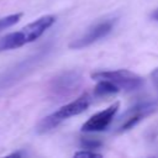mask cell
I'll use <instances>...</instances> for the list:
<instances>
[{"instance_id":"cell-1","label":"cell","mask_w":158,"mask_h":158,"mask_svg":"<svg viewBox=\"0 0 158 158\" xmlns=\"http://www.w3.org/2000/svg\"><path fill=\"white\" fill-rule=\"evenodd\" d=\"M56 21V17L52 15H46L36 21L28 23L21 31L7 33L6 36L0 38V51L15 49L30 42H33L38 37H41L46 30H48Z\"/></svg>"},{"instance_id":"cell-2","label":"cell","mask_w":158,"mask_h":158,"mask_svg":"<svg viewBox=\"0 0 158 158\" xmlns=\"http://www.w3.org/2000/svg\"><path fill=\"white\" fill-rule=\"evenodd\" d=\"M90 104V98L84 94L81 96H79L78 99H75L74 101L62 106L60 109H58L56 112L48 115L47 117H44L37 126V132L38 133H44L48 132L51 130H53L54 127H57L60 122H63L64 120L79 115L81 112H84Z\"/></svg>"},{"instance_id":"cell-3","label":"cell","mask_w":158,"mask_h":158,"mask_svg":"<svg viewBox=\"0 0 158 158\" xmlns=\"http://www.w3.org/2000/svg\"><path fill=\"white\" fill-rule=\"evenodd\" d=\"M116 22H117V19L114 16L105 17V19L96 21L90 27H88L83 35H80L79 37L73 40L69 43V47L72 49H81L88 46H91L93 43L105 38L114 30Z\"/></svg>"},{"instance_id":"cell-4","label":"cell","mask_w":158,"mask_h":158,"mask_svg":"<svg viewBox=\"0 0 158 158\" xmlns=\"http://www.w3.org/2000/svg\"><path fill=\"white\" fill-rule=\"evenodd\" d=\"M91 78L95 80H100V79L110 80L115 85H117L120 89H123L126 91L137 90L143 85V79L139 75H137L133 72H130L127 69L96 72V73L91 74Z\"/></svg>"},{"instance_id":"cell-5","label":"cell","mask_w":158,"mask_h":158,"mask_svg":"<svg viewBox=\"0 0 158 158\" xmlns=\"http://www.w3.org/2000/svg\"><path fill=\"white\" fill-rule=\"evenodd\" d=\"M157 109H158V105L153 101L139 102V104L135 105L133 107H130L126 112H123L118 117V120L116 122V127H115L116 132H123V131L132 128L141 120L152 115Z\"/></svg>"},{"instance_id":"cell-6","label":"cell","mask_w":158,"mask_h":158,"mask_svg":"<svg viewBox=\"0 0 158 158\" xmlns=\"http://www.w3.org/2000/svg\"><path fill=\"white\" fill-rule=\"evenodd\" d=\"M118 102H115L112 105H110L107 109L96 112L95 115H93L86 122H84V125L81 126V131L84 132H99V131H104L106 130L114 121L115 115L118 110Z\"/></svg>"},{"instance_id":"cell-7","label":"cell","mask_w":158,"mask_h":158,"mask_svg":"<svg viewBox=\"0 0 158 158\" xmlns=\"http://www.w3.org/2000/svg\"><path fill=\"white\" fill-rule=\"evenodd\" d=\"M81 84V75L78 70H67L53 78L51 88L57 95H68L75 91Z\"/></svg>"},{"instance_id":"cell-8","label":"cell","mask_w":158,"mask_h":158,"mask_svg":"<svg viewBox=\"0 0 158 158\" xmlns=\"http://www.w3.org/2000/svg\"><path fill=\"white\" fill-rule=\"evenodd\" d=\"M118 90H120V88L117 85H115L112 81L106 80V79H100V80H98V84L94 89V94L96 96H106V95L115 94Z\"/></svg>"},{"instance_id":"cell-9","label":"cell","mask_w":158,"mask_h":158,"mask_svg":"<svg viewBox=\"0 0 158 158\" xmlns=\"http://www.w3.org/2000/svg\"><path fill=\"white\" fill-rule=\"evenodd\" d=\"M102 146V142L98 138H93V137H84L80 139V147L85 148V149H95Z\"/></svg>"},{"instance_id":"cell-10","label":"cell","mask_w":158,"mask_h":158,"mask_svg":"<svg viewBox=\"0 0 158 158\" xmlns=\"http://www.w3.org/2000/svg\"><path fill=\"white\" fill-rule=\"evenodd\" d=\"M21 17V14H14V15H9L6 17H2L0 19V32L5 28H9L11 27L12 25H15L16 22H19Z\"/></svg>"},{"instance_id":"cell-11","label":"cell","mask_w":158,"mask_h":158,"mask_svg":"<svg viewBox=\"0 0 158 158\" xmlns=\"http://www.w3.org/2000/svg\"><path fill=\"white\" fill-rule=\"evenodd\" d=\"M75 157H84V158H94V157H102L100 153L94 152L93 149H83V151H78L74 153Z\"/></svg>"},{"instance_id":"cell-12","label":"cell","mask_w":158,"mask_h":158,"mask_svg":"<svg viewBox=\"0 0 158 158\" xmlns=\"http://www.w3.org/2000/svg\"><path fill=\"white\" fill-rule=\"evenodd\" d=\"M151 77H152V81H153V84H154V86H156V89H157V91H158V68H156V69L152 72Z\"/></svg>"},{"instance_id":"cell-13","label":"cell","mask_w":158,"mask_h":158,"mask_svg":"<svg viewBox=\"0 0 158 158\" xmlns=\"http://www.w3.org/2000/svg\"><path fill=\"white\" fill-rule=\"evenodd\" d=\"M152 19L156 20V21H158V9H156V10L152 12Z\"/></svg>"}]
</instances>
